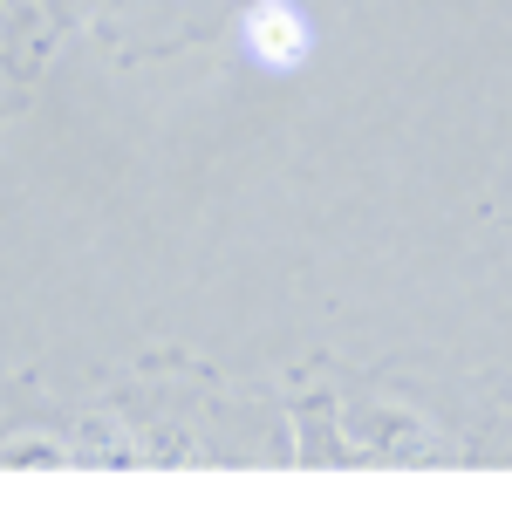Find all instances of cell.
<instances>
[{
    "label": "cell",
    "instance_id": "6da1fadb",
    "mask_svg": "<svg viewBox=\"0 0 512 512\" xmlns=\"http://www.w3.org/2000/svg\"><path fill=\"white\" fill-rule=\"evenodd\" d=\"M239 41H246V55L260 62V69H301L308 55H315V21L294 7V0H253L246 7V21H239Z\"/></svg>",
    "mask_w": 512,
    "mask_h": 512
}]
</instances>
